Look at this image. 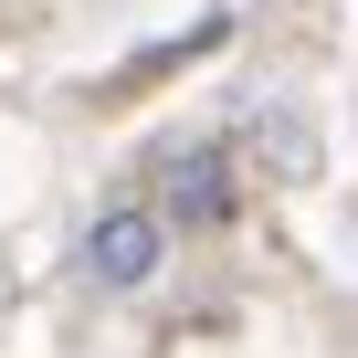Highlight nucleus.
<instances>
[{
    "instance_id": "f257e3e1",
    "label": "nucleus",
    "mask_w": 358,
    "mask_h": 358,
    "mask_svg": "<svg viewBox=\"0 0 358 358\" xmlns=\"http://www.w3.org/2000/svg\"><path fill=\"white\" fill-rule=\"evenodd\" d=\"M148 190H158L179 222H222V211H232V158L201 148V137H169V148L148 158Z\"/></svg>"
},
{
    "instance_id": "f03ea898",
    "label": "nucleus",
    "mask_w": 358,
    "mask_h": 358,
    "mask_svg": "<svg viewBox=\"0 0 358 358\" xmlns=\"http://www.w3.org/2000/svg\"><path fill=\"white\" fill-rule=\"evenodd\" d=\"M148 264H158V211H137V201H116V211H106V222L85 232V274L127 295V285H148Z\"/></svg>"
}]
</instances>
